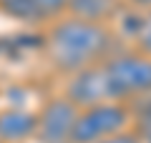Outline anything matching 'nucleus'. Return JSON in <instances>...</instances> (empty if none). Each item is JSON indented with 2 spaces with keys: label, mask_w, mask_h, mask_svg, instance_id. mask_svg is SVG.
<instances>
[{
  "label": "nucleus",
  "mask_w": 151,
  "mask_h": 143,
  "mask_svg": "<svg viewBox=\"0 0 151 143\" xmlns=\"http://www.w3.org/2000/svg\"><path fill=\"white\" fill-rule=\"evenodd\" d=\"M38 116V126H35V141L38 143H70V133H73V123L78 116V108L65 98H50Z\"/></svg>",
  "instance_id": "4"
},
{
  "label": "nucleus",
  "mask_w": 151,
  "mask_h": 143,
  "mask_svg": "<svg viewBox=\"0 0 151 143\" xmlns=\"http://www.w3.org/2000/svg\"><path fill=\"white\" fill-rule=\"evenodd\" d=\"M68 3L70 0H33L35 10L40 13V18L45 20H58L65 10H68Z\"/></svg>",
  "instance_id": "10"
},
{
  "label": "nucleus",
  "mask_w": 151,
  "mask_h": 143,
  "mask_svg": "<svg viewBox=\"0 0 151 143\" xmlns=\"http://www.w3.org/2000/svg\"><path fill=\"white\" fill-rule=\"evenodd\" d=\"M131 35L136 43V53L151 58V10L139 13L136 10V23L131 28Z\"/></svg>",
  "instance_id": "9"
},
{
  "label": "nucleus",
  "mask_w": 151,
  "mask_h": 143,
  "mask_svg": "<svg viewBox=\"0 0 151 143\" xmlns=\"http://www.w3.org/2000/svg\"><path fill=\"white\" fill-rule=\"evenodd\" d=\"M98 143H141V141L134 131H124V133H116V136L106 138V141H98Z\"/></svg>",
  "instance_id": "12"
},
{
  "label": "nucleus",
  "mask_w": 151,
  "mask_h": 143,
  "mask_svg": "<svg viewBox=\"0 0 151 143\" xmlns=\"http://www.w3.org/2000/svg\"><path fill=\"white\" fill-rule=\"evenodd\" d=\"M0 13L5 18H13L18 23H28V25H35V23H43L40 13L35 10L33 0H0Z\"/></svg>",
  "instance_id": "8"
},
{
  "label": "nucleus",
  "mask_w": 151,
  "mask_h": 143,
  "mask_svg": "<svg viewBox=\"0 0 151 143\" xmlns=\"http://www.w3.org/2000/svg\"><path fill=\"white\" fill-rule=\"evenodd\" d=\"M45 53L55 70L73 75L103 63L116 53V38L108 25L86 23L78 18H58L45 33Z\"/></svg>",
  "instance_id": "1"
},
{
  "label": "nucleus",
  "mask_w": 151,
  "mask_h": 143,
  "mask_svg": "<svg viewBox=\"0 0 151 143\" xmlns=\"http://www.w3.org/2000/svg\"><path fill=\"white\" fill-rule=\"evenodd\" d=\"M113 103L139 101L151 93V58L141 53H113L101 63Z\"/></svg>",
  "instance_id": "2"
},
{
  "label": "nucleus",
  "mask_w": 151,
  "mask_h": 143,
  "mask_svg": "<svg viewBox=\"0 0 151 143\" xmlns=\"http://www.w3.org/2000/svg\"><path fill=\"white\" fill-rule=\"evenodd\" d=\"M65 13L86 23L108 25L111 20L124 15V0H70Z\"/></svg>",
  "instance_id": "7"
},
{
  "label": "nucleus",
  "mask_w": 151,
  "mask_h": 143,
  "mask_svg": "<svg viewBox=\"0 0 151 143\" xmlns=\"http://www.w3.org/2000/svg\"><path fill=\"white\" fill-rule=\"evenodd\" d=\"M124 5H129L131 10L146 13V10H151V0H124Z\"/></svg>",
  "instance_id": "13"
},
{
  "label": "nucleus",
  "mask_w": 151,
  "mask_h": 143,
  "mask_svg": "<svg viewBox=\"0 0 151 143\" xmlns=\"http://www.w3.org/2000/svg\"><path fill=\"white\" fill-rule=\"evenodd\" d=\"M134 121L129 103H98L91 108H81L73 123L70 143H98L116 133L129 131Z\"/></svg>",
  "instance_id": "3"
},
{
  "label": "nucleus",
  "mask_w": 151,
  "mask_h": 143,
  "mask_svg": "<svg viewBox=\"0 0 151 143\" xmlns=\"http://www.w3.org/2000/svg\"><path fill=\"white\" fill-rule=\"evenodd\" d=\"M65 98H68L78 111H81V108L98 106V103H113L111 93H108V85H106V78H103L101 63L70 75V83H68V88H65Z\"/></svg>",
  "instance_id": "5"
},
{
  "label": "nucleus",
  "mask_w": 151,
  "mask_h": 143,
  "mask_svg": "<svg viewBox=\"0 0 151 143\" xmlns=\"http://www.w3.org/2000/svg\"><path fill=\"white\" fill-rule=\"evenodd\" d=\"M38 116L25 108L0 111V143H25L35 136Z\"/></svg>",
  "instance_id": "6"
},
{
  "label": "nucleus",
  "mask_w": 151,
  "mask_h": 143,
  "mask_svg": "<svg viewBox=\"0 0 151 143\" xmlns=\"http://www.w3.org/2000/svg\"><path fill=\"white\" fill-rule=\"evenodd\" d=\"M136 136L141 143H151V118H136Z\"/></svg>",
  "instance_id": "11"
}]
</instances>
